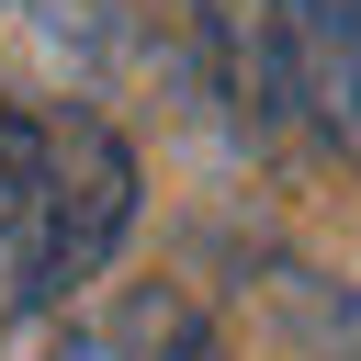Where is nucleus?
<instances>
[{
  "label": "nucleus",
  "instance_id": "7ed1b4c3",
  "mask_svg": "<svg viewBox=\"0 0 361 361\" xmlns=\"http://www.w3.org/2000/svg\"><path fill=\"white\" fill-rule=\"evenodd\" d=\"M282 79L293 124H316L361 169V0H282Z\"/></svg>",
  "mask_w": 361,
  "mask_h": 361
},
{
  "label": "nucleus",
  "instance_id": "20e7f679",
  "mask_svg": "<svg viewBox=\"0 0 361 361\" xmlns=\"http://www.w3.org/2000/svg\"><path fill=\"white\" fill-rule=\"evenodd\" d=\"M192 45L203 79L237 124H293V79H282V0H192Z\"/></svg>",
  "mask_w": 361,
  "mask_h": 361
},
{
  "label": "nucleus",
  "instance_id": "423d86ee",
  "mask_svg": "<svg viewBox=\"0 0 361 361\" xmlns=\"http://www.w3.org/2000/svg\"><path fill=\"white\" fill-rule=\"evenodd\" d=\"M0 226H11V113H0Z\"/></svg>",
  "mask_w": 361,
  "mask_h": 361
},
{
  "label": "nucleus",
  "instance_id": "f257e3e1",
  "mask_svg": "<svg viewBox=\"0 0 361 361\" xmlns=\"http://www.w3.org/2000/svg\"><path fill=\"white\" fill-rule=\"evenodd\" d=\"M124 226H135V147L102 113H79V102L11 113V226H0L11 305L45 316V305L90 293L113 271Z\"/></svg>",
  "mask_w": 361,
  "mask_h": 361
},
{
  "label": "nucleus",
  "instance_id": "39448f33",
  "mask_svg": "<svg viewBox=\"0 0 361 361\" xmlns=\"http://www.w3.org/2000/svg\"><path fill=\"white\" fill-rule=\"evenodd\" d=\"M0 34L34 56H102L113 45V0H0Z\"/></svg>",
  "mask_w": 361,
  "mask_h": 361
},
{
  "label": "nucleus",
  "instance_id": "f03ea898",
  "mask_svg": "<svg viewBox=\"0 0 361 361\" xmlns=\"http://www.w3.org/2000/svg\"><path fill=\"white\" fill-rule=\"evenodd\" d=\"M11 361H214V327L169 282H90L23 327Z\"/></svg>",
  "mask_w": 361,
  "mask_h": 361
}]
</instances>
